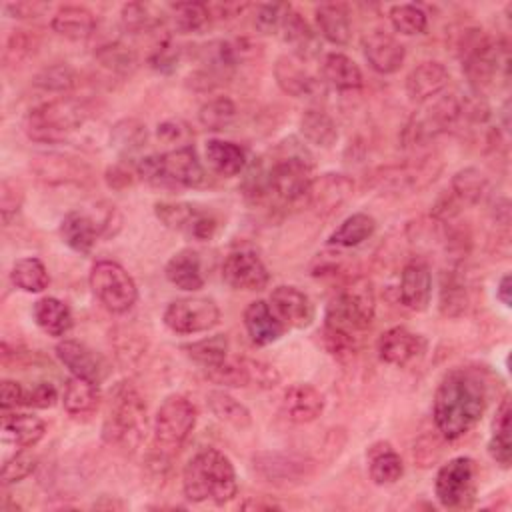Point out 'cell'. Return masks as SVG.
Listing matches in <instances>:
<instances>
[{
  "label": "cell",
  "instance_id": "cell-39",
  "mask_svg": "<svg viewBox=\"0 0 512 512\" xmlns=\"http://www.w3.org/2000/svg\"><path fill=\"white\" fill-rule=\"evenodd\" d=\"M488 190V178L478 168H462L450 180V198L458 208L472 206L482 200Z\"/></svg>",
  "mask_w": 512,
  "mask_h": 512
},
{
  "label": "cell",
  "instance_id": "cell-57",
  "mask_svg": "<svg viewBox=\"0 0 512 512\" xmlns=\"http://www.w3.org/2000/svg\"><path fill=\"white\" fill-rule=\"evenodd\" d=\"M36 44H38V40H36L34 34H30V32H26V30H16V32L8 38V42H6V52H4V56H6V60H10V62L16 64V62H20L22 58L30 56V54L34 52Z\"/></svg>",
  "mask_w": 512,
  "mask_h": 512
},
{
  "label": "cell",
  "instance_id": "cell-26",
  "mask_svg": "<svg viewBox=\"0 0 512 512\" xmlns=\"http://www.w3.org/2000/svg\"><path fill=\"white\" fill-rule=\"evenodd\" d=\"M278 32L282 34V40L292 48L294 56L300 60H308L320 52V40L316 32L292 8H288V12L284 14Z\"/></svg>",
  "mask_w": 512,
  "mask_h": 512
},
{
  "label": "cell",
  "instance_id": "cell-31",
  "mask_svg": "<svg viewBox=\"0 0 512 512\" xmlns=\"http://www.w3.org/2000/svg\"><path fill=\"white\" fill-rule=\"evenodd\" d=\"M50 26L58 36L68 40H86L96 30V16L84 6H60Z\"/></svg>",
  "mask_w": 512,
  "mask_h": 512
},
{
  "label": "cell",
  "instance_id": "cell-16",
  "mask_svg": "<svg viewBox=\"0 0 512 512\" xmlns=\"http://www.w3.org/2000/svg\"><path fill=\"white\" fill-rule=\"evenodd\" d=\"M56 356L72 376L90 380L94 384H100L108 376V364L104 356H100L84 342L66 338L56 344Z\"/></svg>",
  "mask_w": 512,
  "mask_h": 512
},
{
  "label": "cell",
  "instance_id": "cell-35",
  "mask_svg": "<svg viewBox=\"0 0 512 512\" xmlns=\"http://www.w3.org/2000/svg\"><path fill=\"white\" fill-rule=\"evenodd\" d=\"M368 474L374 484L390 486L404 474V464L400 454L388 444L378 442L368 450Z\"/></svg>",
  "mask_w": 512,
  "mask_h": 512
},
{
  "label": "cell",
  "instance_id": "cell-41",
  "mask_svg": "<svg viewBox=\"0 0 512 512\" xmlns=\"http://www.w3.org/2000/svg\"><path fill=\"white\" fill-rule=\"evenodd\" d=\"M376 230V220L366 212H354L340 222V226L330 234L328 242L340 248H354L368 240Z\"/></svg>",
  "mask_w": 512,
  "mask_h": 512
},
{
  "label": "cell",
  "instance_id": "cell-18",
  "mask_svg": "<svg viewBox=\"0 0 512 512\" xmlns=\"http://www.w3.org/2000/svg\"><path fill=\"white\" fill-rule=\"evenodd\" d=\"M270 306L286 328H306L314 320L310 298L296 286H276L270 294Z\"/></svg>",
  "mask_w": 512,
  "mask_h": 512
},
{
  "label": "cell",
  "instance_id": "cell-33",
  "mask_svg": "<svg viewBox=\"0 0 512 512\" xmlns=\"http://www.w3.org/2000/svg\"><path fill=\"white\" fill-rule=\"evenodd\" d=\"M32 316L38 328L48 336H64L70 332L74 324L72 310L68 308V304L54 296H44L36 300L32 308Z\"/></svg>",
  "mask_w": 512,
  "mask_h": 512
},
{
  "label": "cell",
  "instance_id": "cell-55",
  "mask_svg": "<svg viewBox=\"0 0 512 512\" xmlns=\"http://www.w3.org/2000/svg\"><path fill=\"white\" fill-rule=\"evenodd\" d=\"M288 4H260L256 8V18H254V24L260 32L264 34H272V32H278L280 30V24H282V18L284 14L288 12Z\"/></svg>",
  "mask_w": 512,
  "mask_h": 512
},
{
  "label": "cell",
  "instance_id": "cell-60",
  "mask_svg": "<svg viewBox=\"0 0 512 512\" xmlns=\"http://www.w3.org/2000/svg\"><path fill=\"white\" fill-rule=\"evenodd\" d=\"M134 176H138L136 174V166L130 168L128 164H116V166L106 170V182L112 188H126V186H130L134 182Z\"/></svg>",
  "mask_w": 512,
  "mask_h": 512
},
{
  "label": "cell",
  "instance_id": "cell-1",
  "mask_svg": "<svg viewBox=\"0 0 512 512\" xmlns=\"http://www.w3.org/2000/svg\"><path fill=\"white\" fill-rule=\"evenodd\" d=\"M488 404V386L484 376L474 368H452L440 380L432 418L444 440H456L470 432L482 418Z\"/></svg>",
  "mask_w": 512,
  "mask_h": 512
},
{
  "label": "cell",
  "instance_id": "cell-27",
  "mask_svg": "<svg viewBox=\"0 0 512 512\" xmlns=\"http://www.w3.org/2000/svg\"><path fill=\"white\" fill-rule=\"evenodd\" d=\"M274 78L280 90L294 98H308L318 90L316 78L294 56H280L274 62Z\"/></svg>",
  "mask_w": 512,
  "mask_h": 512
},
{
  "label": "cell",
  "instance_id": "cell-43",
  "mask_svg": "<svg viewBox=\"0 0 512 512\" xmlns=\"http://www.w3.org/2000/svg\"><path fill=\"white\" fill-rule=\"evenodd\" d=\"M10 280L16 288H20L24 292H34V294L46 290L50 284L46 266L42 264V260H38L34 256L16 260L12 266V272H10Z\"/></svg>",
  "mask_w": 512,
  "mask_h": 512
},
{
  "label": "cell",
  "instance_id": "cell-9",
  "mask_svg": "<svg viewBox=\"0 0 512 512\" xmlns=\"http://www.w3.org/2000/svg\"><path fill=\"white\" fill-rule=\"evenodd\" d=\"M478 492V466L470 456H456L440 466L434 480V494L444 508H472Z\"/></svg>",
  "mask_w": 512,
  "mask_h": 512
},
{
  "label": "cell",
  "instance_id": "cell-64",
  "mask_svg": "<svg viewBox=\"0 0 512 512\" xmlns=\"http://www.w3.org/2000/svg\"><path fill=\"white\" fill-rule=\"evenodd\" d=\"M242 508H246V510H278L280 506L274 502H262V500L250 498V500L242 502Z\"/></svg>",
  "mask_w": 512,
  "mask_h": 512
},
{
  "label": "cell",
  "instance_id": "cell-58",
  "mask_svg": "<svg viewBox=\"0 0 512 512\" xmlns=\"http://www.w3.org/2000/svg\"><path fill=\"white\" fill-rule=\"evenodd\" d=\"M58 400V392L52 382H36L24 388V406L30 408H50Z\"/></svg>",
  "mask_w": 512,
  "mask_h": 512
},
{
  "label": "cell",
  "instance_id": "cell-25",
  "mask_svg": "<svg viewBox=\"0 0 512 512\" xmlns=\"http://www.w3.org/2000/svg\"><path fill=\"white\" fill-rule=\"evenodd\" d=\"M204 158L212 172H216L218 176H226V178L242 174L244 168L248 166L246 150L240 144L222 140V138H212L206 142Z\"/></svg>",
  "mask_w": 512,
  "mask_h": 512
},
{
  "label": "cell",
  "instance_id": "cell-34",
  "mask_svg": "<svg viewBox=\"0 0 512 512\" xmlns=\"http://www.w3.org/2000/svg\"><path fill=\"white\" fill-rule=\"evenodd\" d=\"M322 76L332 88L342 90V92L358 90L364 82L362 70L358 68V64L342 52H330L324 56Z\"/></svg>",
  "mask_w": 512,
  "mask_h": 512
},
{
  "label": "cell",
  "instance_id": "cell-29",
  "mask_svg": "<svg viewBox=\"0 0 512 512\" xmlns=\"http://www.w3.org/2000/svg\"><path fill=\"white\" fill-rule=\"evenodd\" d=\"M166 278L180 290L196 292L204 286V274H202V262L198 252L192 248L178 250L164 268Z\"/></svg>",
  "mask_w": 512,
  "mask_h": 512
},
{
  "label": "cell",
  "instance_id": "cell-23",
  "mask_svg": "<svg viewBox=\"0 0 512 512\" xmlns=\"http://www.w3.org/2000/svg\"><path fill=\"white\" fill-rule=\"evenodd\" d=\"M244 328L256 346H268L276 342L286 326L274 314L272 306L264 300H254L244 308Z\"/></svg>",
  "mask_w": 512,
  "mask_h": 512
},
{
  "label": "cell",
  "instance_id": "cell-8",
  "mask_svg": "<svg viewBox=\"0 0 512 512\" xmlns=\"http://www.w3.org/2000/svg\"><path fill=\"white\" fill-rule=\"evenodd\" d=\"M88 282L96 300L112 314H124L136 304V282L114 260H96L90 268Z\"/></svg>",
  "mask_w": 512,
  "mask_h": 512
},
{
  "label": "cell",
  "instance_id": "cell-22",
  "mask_svg": "<svg viewBox=\"0 0 512 512\" xmlns=\"http://www.w3.org/2000/svg\"><path fill=\"white\" fill-rule=\"evenodd\" d=\"M400 302L412 310L422 312L428 308L432 298V272L428 264L420 260H412L402 268L400 274Z\"/></svg>",
  "mask_w": 512,
  "mask_h": 512
},
{
  "label": "cell",
  "instance_id": "cell-50",
  "mask_svg": "<svg viewBox=\"0 0 512 512\" xmlns=\"http://www.w3.org/2000/svg\"><path fill=\"white\" fill-rule=\"evenodd\" d=\"M390 24L404 36L424 34L428 28V14L416 4H396L388 12Z\"/></svg>",
  "mask_w": 512,
  "mask_h": 512
},
{
  "label": "cell",
  "instance_id": "cell-2",
  "mask_svg": "<svg viewBox=\"0 0 512 512\" xmlns=\"http://www.w3.org/2000/svg\"><path fill=\"white\" fill-rule=\"evenodd\" d=\"M376 312V294L368 278H354L326 306L324 312V346L338 358L346 360L358 352L360 336L370 328Z\"/></svg>",
  "mask_w": 512,
  "mask_h": 512
},
{
  "label": "cell",
  "instance_id": "cell-10",
  "mask_svg": "<svg viewBox=\"0 0 512 512\" xmlns=\"http://www.w3.org/2000/svg\"><path fill=\"white\" fill-rule=\"evenodd\" d=\"M162 320L174 334L208 332L220 322V308L212 298L204 296L178 298L166 306Z\"/></svg>",
  "mask_w": 512,
  "mask_h": 512
},
{
  "label": "cell",
  "instance_id": "cell-30",
  "mask_svg": "<svg viewBox=\"0 0 512 512\" xmlns=\"http://www.w3.org/2000/svg\"><path fill=\"white\" fill-rule=\"evenodd\" d=\"M46 434V424L34 414H8L2 416V440L20 450L38 444Z\"/></svg>",
  "mask_w": 512,
  "mask_h": 512
},
{
  "label": "cell",
  "instance_id": "cell-5",
  "mask_svg": "<svg viewBox=\"0 0 512 512\" xmlns=\"http://www.w3.org/2000/svg\"><path fill=\"white\" fill-rule=\"evenodd\" d=\"M146 430V404L130 382H120L110 392L108 412L102 424L106 444L132 450L140 444Z\"/></svg>",
  "mask_w": 512,
  "mask_h": 512
},
{
  "label": "cell",
  "instance_id": "cell-45",
  "mask_svg": "<svg viewBox=\"0 0 512 512\" xmlns=\"http://www.w3.org/2000/svg\"><path fill=\"white\" fill-rule=\"evenodd\" d=\"M182 350L186 352L188 358H192L200 366L212 368V366L222 364L228 358V338L224 334L206 336L202 340L184 344Z\"/></svg>",
  "mask_w": 512,
  "mask_h": 512
},
{
  "label": "cell",
  "instance_id": "cell-49",
  "mask_svg": "<svg viewBox=\"0 0 512 512\" xmlns=\"http://www.w3.org/2000/svg\"><path fill=\"white\" fill-rule=\"evenodd\" d=\"M174 30L180 34L200 32L210 22L208 6L202 2H176L170 6Z\"/></svg>",
  "mask_w": 512,
  "mask_h": 512
},
{
  "label": "cell",
  "instance_id": "cell-47",
  "mask_svg": "<svg viewBox=\"0 0 512 512\" xmlns=\"http://www.w3.org/2000/svg\"><path fill=\"white\" fill-rule=\"evenodd\" d=\"M238 116L236 104L228 96H216L208 102H204L198 110V120L206 130L220 132L234 124Z\"/></svg>",
  "mask_w": 512,
  "mask_h": 512
},
{
  "label": "cell",
  "instance_id": "cell-63",
  "mask_svg": "<svg viewBox=\"0 0 512 512\" xmlns=\"http://www.w3.org/2000/svg\"><path fill=\"white\" fill-rule=\"evenodd\" d=\"M510 292H512V280H510V274H504V276L500 278L498 286H496V298H498L506 308H510V302H512Z\"/></svg>",
  "mask_w": 512,
  "mask_h": 512
},
{
  "label": "cell",
  "instance_id": "cell-53",
  "mask_svg": "<svg viewBox=\"0 0 512 512\" xmlns=\"http://www.w3.org/2000/svg\"><path fill=\"white\" fill-rule=\"evenodd\" d=\"M156 136L164 144H172L174 148H182V146H190L192 130L184 120L172 118V120H164V122L158 124Z\"/></svg>",
  "mask_w": 512,
  "mask_h": 512
},
{
  "label": "cell",
  "instance_id": "cell-6",
  "mask_svg": "<svg viewBox=\"0 0 512 512\" xmlns=\"http://www.w3.org/2000/svg\"><path fill=\"white\" fill-rule=\"evenodd\" d=\"M88 118L86 106L70 96H60L32 108L24 120V130L30 140L42 144L64 142Z\"/></svg>",
  "mask_w": 512,
  "mask_h": 512
},
{
  "label": "cell",
  "instance_id": "cell-19",
  "mask_svg": "<svg viewBox=\"0 0 512 512\" xmlns=\"http://www.w3.org/2000/svg\"><path fill=\"white\" fill-rule=\"evenodd\" d=\"M354 192V182L344 174H322L314 178L310 186V194L306 206L312 208L316 214L328 216L338 210Z\"/></svg>",
  "mask_w": 512,
  "mask_h": 512
},
{
  "label": "cell",
  "instance_id": "cell-52",
  "mask_svg": "<svg viewBox=\"0 0 512 512\" xmlns=\"http://www.w3.org/2000/svg\"><path fill=\"white\" fill-rule=\"evenodd\" d=\"M36 468V458L24 450L16 452L12 458H8L2 466V484L8 486V484H16L24 478H28Z\"/></svg>",
  "mask_w": 512,
  "mask_h": 512
},
{
  "label": "cell",
  "instance_id": "cell-36",
  "mask_svg": "<svg viewBox=\"0 0 512 512\" xmlns=\"http://www.w3.org/2000/svg\"><path fill=\"white\" fill-rule=\"evenodd\" d=\"M148 142V128L138 118H122L110 128V146L122 158L130 160Z\"/></svg>",
  "mask_w": 512,
  "mask_h": 512
},
{
  "label": "cell",
  "instance_id": "cell-37",
  "mask_svg": "<svg viewBox=\"0 0 512 512\" xmlns=\"http://www.w3.org/2000/svg\"><path fill=\"white\" fill-rule=\"evenodd\" d=\"M510 416H512V410H510V400L506 396V398H502V402L496 408L494 422H492V434L488 440V452L500 468H510V462H512Z\"/></svg>",
  "mask_w": 512,
  "mask_h": 512
},
{
  "label": "cell",
  "instance_id": "cell-28",
  "mask_svg": "<svg viewBox=\"0 0 512 512\" xmlns=\"http://www.w3.org/2000/svg\"><path fill=\"white\" fill-rule=\"evenodd\" d=\"M34 172L48 184H64L82 182L90 174V168L84 162L64 154H44L34 160Z\"/></svg>",
  "mask_w": 512,
  "mask_h": 512
},
{
  "label": "cell",
  "instance_id": "cell-11",
  "mask_svg": "<svg viewBox=\"0 0 512 512\" xmlns=\"http://www.w3.org/2000/svg\"><path fill=\"white\" fill-rule=\"evenodd\" d=\"M156 218L170 230L188 234L194 240H212L220 228V220L206 210L188 202H158L154 206Z\"/></svg>",
  "mask_w": 512,
  "mask_h": 512
},
{
  "label": "cell",
  "instance_id": "cell-40",
  "mask_svg": "<svg viewBox=\"0 0 512 512\" xmlns=\"http://www.w3.org/2000/svg\"><path fill=\"white\" fill-rule=\"evenodd\" d=\"M100 400V392H98V384L72 376L66 380L64 384V392H62V404L64 410L72 416H84L96 410Z\"/></svg>",
  "mask_w": 512,
  "mask_h": 512
},
{
  "label": "cell",
  "instance_id": "cell-24",
  "mask_svg": "<svg viewBox=\"0 0 512 512\" xmlns=\"http://www.w3.org/2000/svg\"><path fill=\"white\" fill-rule=\"evenodd\" d=\"M100 236L98 220L82 210L68 212L60 222V238L62 242L78 254H90L96 238Z\"/></svg>",
  "mask_w": 512,
  "mask_h": 512
},
{
  "label": "cell",
  "instance_id": "cell-59",
  "mask_svg": "<svg viewBox=\"0 0 512 512\" xmlns=\"http://www.w3.org/2000/svg\"><path fill=\"white\" fill-rule=\"evenodd\" d=\"M0 404L8 412L16 406H24V386L16 380H2L0 384Z\"/></svg>",
  "mask_w": 512,
  "mask_h": 512
},
{
  "label": "cell",
  "instance_id": "cell-42",
  "mask_svg": "<svg viewBox=\"0 0 512 512\" xmlns=\"http://www.w3.org/2000/svg\"><path fill=\"white\" fill-rule=\"evenodd\" d=\"M206 402H208V408L210 412L220 420V422H226L238 430H246L250 428L252 424V414L250 410L240 402L236 400L234 396H230L228 392L224 390H212L208 396H206Z\"/></svg>",
  "mask_w": 512,
  "mask_h": 512
},
{
  "label": "cell",
  "instance_id": "cell-7",
  "mask_svg": "<svg viewBox=\"0 0 512 512\" xmlns=\"http://www.w3.org/2000/svg\"><path fill=\"white\" fill-rule=\"evenodd\" d=\"M196 424V406L182 394L164 398L154 416V448L158 454L172 456L188 440Z\"/></svg>",
  "mask_w": 512,
  "mask_h": 512
},
{
  "label": "cell",
  "instance_id": "cell-13",
  "mask_svg": "<svg viewBox=\"0 0 512 512\" xmlns=\"http://www.w3.org/2000/svg\"><path fill=\"white\" fill-rule=\"evenodd\" d=\"M158 162L160 184H176L186 188H198L206 184V170L192 144L158 154Z\"/></svg>",
  "mask_w": 512,
  "mask_h": 512
},
{
  "label": "cell",
  "instance_id": "cell-56",
  "mask_svg": "<svg viewBox=\"0 0 512 512\" xmlns=\"http://www.w3.org/2000/svg\"><path fill=\"white\" fill-rule=\"evenodd\" d=\"M22 200H24V188L20 186V182H16L12 178H4L0 184L2 218L8 220L12 214H16L22 206Z\"/></svg>",
  "mask_w": 512,
  "mask_h": 512
},
{
  "label": "cell",
  "instance_id": "cell-3",
  "mask_svg": "<svg viewBox=\"0 0 512 512\" xmlns=\"http://www.w3.org/2000/svg\"><path fill=\"white\" fill-rule=\"evenodd\" d=\"M264 160L268 176V196H274L286 206L306 204L310 186L314 182V162L308 148L296 138H286L274 148L272 158Z\"/></svg>",
  "mask_w": 512,
  "mask_h": 512
},
{
  "label": "cell",
  "instance_id": "cell-14",
  "mask_svg": "<svg viewBox=\"0 0 512 512\" xmlns=\"http://www.w3.org/2000/svg\"><path fill=\"white\" fill-rule=\"evenodd\" d=\"M222 278L234 290L256 292L266 288L270 274L262 258L252 250H234L222 262Z\"/></svg>",
  "mask_w": 512,
  "mask_h": 512
},
{
  "label": "cell",
  "instance_id": "cell-44",
  "mask_svg": "<svg viewBox=\"0 0 512 512\" xmlns=\"http://www.w3.org/2000/svg\"><path fill=\"white\" fill-rule=\"evenodd\" d=\"M468 308V290L464 280L454 272H444L440 284V312L448 318H458Z\"/></svg>",
  "mask_w": 512,
  "mask_h": 512
},
{
  "label": "cell",
  "instance_id": "cell-61",
  "mask_svg": "<svg viewBox=\"0 0 512 512\" xmlns=\"http://www.w3.org/2000/svg\"><path fill=\"white\" fill-rule=\"evenodd\" d=\"M48 6L46 4H40V2H8L6 4V12L12 16V18H36L40 16Z\"/></svg>",
  "mask_w": 512,
  "mask_h": 512
},
{
  "label": "cell",
  "instance_id": "cell-21",
  "mask_svg": "<svg viewBox=\"0 0 512 512\" xmlns=\"http://www.w3.org/2000/svg\"><path fill=\"white\" fill-rule=\"evenodd\" d=\"M282 412L290 422L308 424L314 422L324 410V396L312 384H290L280 400Z\"/></svg>",
  "mask_w": 512,
  "mask_h": 512
},
{
  "label": "cell",
  "instance_id": "cell-62",
  "mask_svg": "<svg viewBox=\"0 0 512 512\" xmlns=\"http://www.w3.org/2000/svg\"><path fill=\"white\" fill-rule=\"evenodd\" d=\"M176 60H178V50H174V46H170L168 42L158 46V50L154 52V56L150 58V64L156 68V70H162V72H168L176 66Z\"/></svg>",
  "mask_w": 512,
  "mask_h": 512
},
{
  "label": "cell",
  "instance_id": "cell-46",
  "mask_svg": "<svg viewBox=\"0 0 512 512\" xmlns=\"http://www.w3.org/2000/svg\"><path fill=\"white\" fill-rule=\"evenodd\" d=\"M96 60L102 68H106L108 72L118 74V76H128L138 66L136 52L122 42H110V44L100 46L96 50Z\"/></svg>",
  "mask_w": 512,
  "mask_h": 512
},
{
  "label": "cell",
  "instance_id": "cell-54",
  "mask_svg": "<svg viewBox=\"0 0 512 512\" xmlns=\"http://www.w3.org/2000/svg\"><path fill=\"white\" fill-rule=\"evenodd\" d=\"M242 360H244V366H246V372H248V378H250L252 386L268 390V388H274L280 382V372L272 364L262 362V360H254V358H242Z\"/></svg>",
  "mask_w": 512,
  "mask_h": 512
},
{
  "label": "cell",
  "instance_id": "cell-48",
  "mask_svg": "<svg viewBox=\"0 0 512 512\" xmlns=\"http://www.w3.org/2000/svg\"><path fill=\"white\" fill-rule=\"evenodd\" d=\"M120 24L130 34H142V32H150L156 26H160L162 16L158 12H154L152 4L128 2V4L122 6Z\"/></svg>",
  "mask_w": 512,
  "mask_h": 512
},
{
  "label": "cell",
  "instance_id": "cell-17",
  "mask_svg": "<svg viewBox=\"0 0 512 512\" xmlns=\"http://www.w3.org/2000/svg\"><path fill=\"white\" fill-rule=\"evenodd\" d=\"M362 52L368 66L378 74L398 72L406 58L404 44L382 30H374L362 38Z\"/></svg>",
  "mask_w": 512,
  "mask_h": 512
},
{
  "label": "cell",
  "instance_id": "cell-12",
  "mask_svg": "<svg viewBox=\"0 0 512 512\" xmlns=\"http://www.w3.org/2000/svg\"><path fill=\"white\" fill-rule=\"evenodd\" d=\"M252 462L256 474L276 486H296L314 474V462L294 452H258Z\"/></svg>",
  "mask_w": 512,
  "mask_h": 512
},
{
  "label": "cell",
  "instance_id": "cell-38",
  "mask_svg": "<svg viewBox=\"0 0 512 512\" xmlns=\"http://www.w3.org/2000/svg\"><path fill=\"white\" fill-rule=\"evenodd\" d=\"M300 134L308 144L332 148L338 140V128L332 116L322 108H308L300 116Z\"/></svg>",
  "mask_w": 512,
  "mask_h": 512
},
{
  "label": "cell",
  "instance_id": "cell-20",
  "mask_svg": "<svg viewBox=\"0 0 512 512\" xmlns=\"http://www.w3.org/2000/svg\"><path fill=\"white\" fill-rule=\"evenodd\" d=\"M450 82L448 68L438 60L420 62L412 72L406 76V94L412 102L424 104L436 98Z\"/></svg>",
  "mask_w": 512,
  "mask_h": 512
},
{
  "label": "cell",
  "instance_id": "cell-51",
  "mask_svg": "<svg viewBox=\"0 0 512 512\" xmlns=\"http://www.w3.org/2000/svg\"><path fill=\"white\" fill-rule=\"evenodd\" d=\"M34 84L48 92H68L76 86V72L68 64H52L36 74Z\"/></svg>",
  "mask_w": 512,
  "mask_h": 512
},
{
  "label": "cell",
  "instance_id": "cell-32",
  "mask_svg": "<svg viewBox=\"0 0 512 512\" xmlns=\"http://www.w3.org/2000/svg\"><path fill=\"white\" fill-rule=\"evenodd\" d=\"M320 36L336 46H346L352 36L350 16L344 4H320L314 12Z\"/></svg>",
  "mask_w": 512,
  "mask_h": 512
},
{
  "label": "cell",
  "instance_id": "cell-4",
  "mask_svg": "<svg viewBox=\"0 0 512 512\" xmlns=\"http://www.w3.org/2000/svg\"><path fill=\"white\" fill-rule=\"evenodd\" d=\"M182 490L190 502L224 504L232 500L238 482L230 458L216 448L200 450L184 466Z\"/></svg>",
  "mask_w": 512,
  "mask_h": 512
},
{
  "label": "cell",
  "instance_id": "cell-15",
  "mask_svg": "<svg viewBox=\"0 0 512 512\" xmlns=\"http://www.w3.org/2000/svg\"><path fill=\"white\" fill-rule=\"evenodd\" d=\"M426 338L408 330L406 326H394L386 330L376 344L382 362L398 368H406L418 362L426 352Z\"/></svg>",
  "mask_w": 512,
  "mask_h": 512
}]
</instances>
